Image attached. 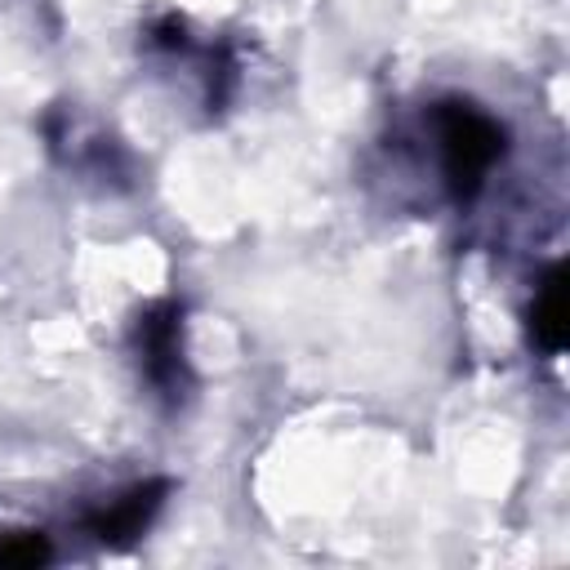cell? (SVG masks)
Segmentation results:
<instances>
[{
    "instance_id": "obj_1",
    "label": "cell",
    "mask_w": 570,
    "mask_h": 570,
    "mask_svg": "<svg viewBox=\"0 0 570 570\" xmlns=\"http://www.w3.org/2000/svg\"><path fill=\"white\" fill-rule=\"evenodd\" d=\"M441 142H445V169H450V183H459V187L468 191V187H476L481 174L490 169L499 134H494L490 120H481V116H472V111H454V120L445 125Z\"/></svg>"
}]
</instances>
